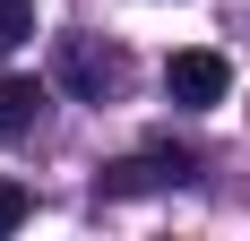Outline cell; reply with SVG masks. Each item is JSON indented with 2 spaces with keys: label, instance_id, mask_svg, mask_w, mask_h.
I'll use <instances>...</instances> for the list:
<instances>
[{
  "label": "cell",
  "instance_id": "cell-1",
  "mask_svg": "<svg viewBox=\"0 0 250 241\" xmlns=\"http://www.w3.org/2000/svg\"><path fill=\"white\" fill-rule=\"evenodd\" d=\"M164 95L173 103H190V112H207V103H225L233 95V60L225 52H173V60H164Z\"/></svg>",
  "mask_w": 250,
  "mask_h": 241
},
{
  "label": "cell",
  "instance_id": "cell-2",
  "mask_svg": "<svg viewBox=\"0 0 250 241\" xmlns=\"http://www.w3.org/2000/svg\"><path fill=\"white\" fill-rule=\"evenodd\" d=\"M43 78H0V146L9 138H26V129H35V120H43Z\"/></svg>",
  "mask_w": 250,
  "mask_h": 241
},
{
  "label": "cell",
  "instance_id": "cell-3",
  "mask_svg": "<svg viewBox=\"0 0 250 241\" xmlns=\"http://www.w3.org/2000/svg\"><path fill=\"white\" fill-rule=\"evenodd\" d=\"M155 181H190V155H155V164H112L104 172L112 198H138V190H155Z\"/></svg>",
  "mask_w": 250,
  "mask_h": 241
},
{
  "label": "cell",
  "instance_id": "cell-4",
  "mask_svg": "<svg viewBox=\"0 0 250 241\" xmlns=\"http://www.w3.org/2000/svg\"><path fill=\"white\" fill-rule=\"evenodd\" d=\"M112 69H121L112 52H104V60H95L86 43H69V52H61V78H69V86H86V95H95V86H112Z\"/></svg>",
  "mask_w": 250,
  "mask_h": 241
},
{
  "label": "cell",
  "instance_id": "cell-5",
  "mask_svg": "<svg viewBox=\"0 0 250 241\" xmlns=\"http://www.w3.org/2000/svg\"><path fill=\"white\" fill-rule=\"evenodd\" d=\"M26 216H35V198H26V190H18V181H0V241L18 233V224H26Z\"/></svg>",
  "mask_w": 250,
  "mask_h": 241
},
{
  "label": "cell",
  "instance_id": "cell-6",
  "mask_svg": "<svg viewBox=\"0 0 250 241\" xmlns=\"http://www.w3.org/2000/svg\"><path fill=\"white\" fill-rule=\"evenodd\" d=\"M26 26H35V0H0V43H18Z\"/></svg>",
  "mask_w": 250,
  "mask_h": 241
}]
</instances>
